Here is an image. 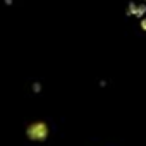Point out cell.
Masks as SVG:
<instances>
[{"label":"cell","mask_w":146,"mask_h":146,"mask_svg":"<svg viewBox=\"0 0 146 146\" xmlns=\"http://www.w3.org/2000/svg\"><path fill=\"white\" fill-rule=\"evenodd\" d=\"M127 16L136 19L139 28L146 31V0H127Z\"/></svg>","instance_id":"1"},{"label":"cell","mask_w":146,"mask_h":146,"mask_svg":"<svg viewBox=\"0 0 146 146\" xmlns=\"http://www.w3.org/2000/svg\"><path fill=\"white\" fill-rule=\"evenodd\" d=\"M26 134L33 141H43V139L48 137V124H45L41 120H36V122H33V124L28 125Z\"/></svg>","instance_id":"2"}]
</instances>
